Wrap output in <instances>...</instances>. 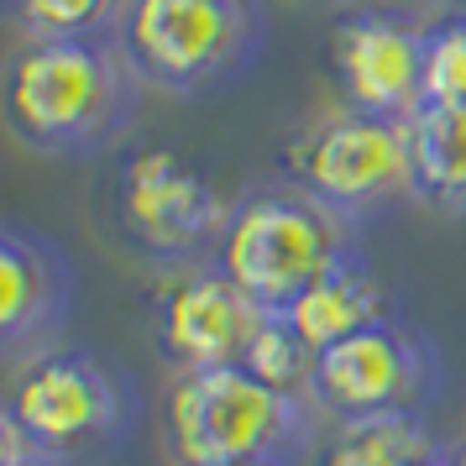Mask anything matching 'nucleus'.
<instances>
[{
  "mask_svg": "<svg viewBox=\"0 0 466 466\" xmlns=\"http://www.w3.org/2000/svg\"><path fill=\"white\" fill-rule=\"evenodd\" d=\"M424 466H445V456H441V461H424Z\"/></svg>",
  "mask_w": 466,
  "mask_h": 466,
  "instance_id": "412c9836",
  "label": "nucleus"
},
{
  "mask_svg": "<svg viewBox=\"0 0 466 466\" xmlns=\"http://www.w3.org/2000/svg\"><path fill=\"white\" fill-rule=\"evenodd\" d=\"M283 315H289V325L304 336V346L319 357L325 346L357 336V330L378 325V319H393V294H388V283L361 262V252H351V257H340L330 273H319Z\"/></svg>",
  "mask_w": 466,
  "mask_h": 466,
  "instance_id": "f8f14e48",
  "label": "nucleus"
},
{
  "mask_svg": "<svg viewBox=\"0 0 466 466\" xmlns=\"http://www.w3.org/2000/svg\"><path fill=\"white\" fill-rule=\"evenodd\" d=\"M441 456L445 451L430 435L424 414H367L330 424L319 466H424Z\"/></svg>",
  "mask_w": 466,
  "mask_h": 466,
  "instance_id": "4468645a",
  "label": "nucleus"
},
{
  "mask_svg": "<svg viewBox=\"0 0 466 466\" xmlns=\"http://www.w3.org/2000/svg\"><path fill=\"white\" fill-rule=\"evenodd\" d=\"M315 403H299L257 382L247 367L178 372L168 388V445L178 466L289 461L315 435Z\"/></svg>",
  "mask_w": 466,
  "mask_h": 466,
  "instance_id": "7ed1b4c3",
  "label": "nucleus"
},
{
  "mask_svg": "<svg viewBox=\"0 0 466 466\" xmlns=\"http://www.w3.org/2000/svg\"><path fill=\"white\" fill-rule=\"evenodd\" d=\"M299 5H336V0H299Z\"/></svg>",
  "mask_w": 466,
  "mask_h": 466,
  "instance_id": "6ab92c4d",
  "label": "nucleus"
},
{
  "mask_svg": "<svg viewBox=\"0 0 466 466\" xmlns=\"http://www.w3.org/2000/svg\"><path fill=\"white\" fill-rule=\"evenodd\" d=\"M351 252H357V226L346 215L325 210L294 184H278V189L236 199V215L215 247V262L268 315H283L319 273H330Z\"/></svg>",
  "mask_w": 466,
  "mask_h": 466,
  "instance_id": "39448f33",
  "label": "nucleus"
},
{
  "mask_svg": "<svg viewBox=\"0 0 466 466\" xmlns=\"http://www.w3.org/2000/svg\"><path fill=\"white\" fill-rule=\"evenodd\" d=\"M142 74L116 37H16L0 79L11 137L47 157H89L131 131Z\"/></svg>",
  "mask_w": 466,
  "mask_h": 466,
  "instance_id": "f257e3e1",
  "label": "nucleus"
},
{
  "mask_svg": "<svg viewBox=\"0 0 466 466\" xmlns=\"http://www.w3.org/2000/svg\"><path fill=\"white\" fill-rule=\"evenodd\" d=\"M131 382L79 346H47L16 361L0 409V466L106 461L131 441Z\"/></svg>",
  "mask_w": 466,
  "mask_h": 466,
  "instance_id": "f03ea898",
  "label": "nucleus"
},
{
  "mask_svg": "<svg viewBox=\"0 0 466 466\" xmlns=\"http://www.w3.org/2000/svg\"><path fill=\"white\" fill-rule=\"evenodd\" d=\"M247 466H289V461H247Z\"/></svg>",
  "mask_w": 466,
  "mask_h": 466,
  "instance_id": "aec40b11",
  "label": "nucleus"
},
{
  "mask_svg": "<svg viewBox=\"0 0 466 466\" xmlns=\"http://www.w3.org/2000/svg\"><path fill=\"white\" fill-rule=\"evenodd\" d=\"M116 43L142 85L163 95H220L262 58L257 0H127Z\"/></svg>",
  "mask_w": 466,
  "mask_h": 466,
  "instance_id": "20e7f679",
  "label": "nucleus"
},
{
  "mask_svg": "<svg viewBox=\"0 0 466 466\" xmlns=\"http://www.w3.org/2000/svg\"><path fill=\"white\" fill-rule=\"evenodd\" d=\"M116 215H121V231L157 268H184V262L215 257L236 215V199L194 157L147 142V147H131L127 163L116 168Z\"/></svg>",
  "mask_w": 466,
  "mask_h": 466,
  "instance_id": "0eeeda50",
  "label": "nucleus"
},
{
  "mask_svg": "<svg viewBox=\"0 0 466 466\" xmlns=\"http://www.w3.org/2000/svg\"><path fill=\"white\" fill-rule=\"evenodd\" d=\"M16 37H116L127 0H0Z\"/></svg>",
  "mask_w": 466,
  "mask_h": 466,
  "instance_id": "2eb2a0df",
  "label": "nucleus"
},
{
  "mask_svg": "<svg viewBox=\"0 0 466 466\" xmlns=\"http://www.w3.org/2000/svg\"><path fill=\"white\" fill-rule=\"evenodd\" d=\"M414 199L441 215H466V106H420L409 116Z\"/></svg>",
  "mask_w": 466,
  "mask_h": 466,
  "instance_id": "ddd939ff",
  "label": "nucleus"
},
{
  "mask_svg": "<svg viewBox=\"0 0 466 466\" xmlns=\"http://www.w3.org/2000/svg\"><path fill=\"white\" fill-rule=\"evenodd\" d=\"M262 319H268V309L247 289H236L215 257L184 262V268H157V278H152V351L173 372L241 367Z\"/></svg>",
  "mask_w": 466,
  "mask_h": 466,
  "instance_id": "1a4fd4ad",
  "label": "nucleus"
},
{
  "mask_svg": "<svg viewBox=\"0 0 466 466\" xmlns=\"http://www.w3.org/2000/svg\"><path fill=\"white\" fill-rule=\"evenodd\" d=\"M325 64L346 110L409 121L424 106V26L393 5L340 11L325 43Z\"/></svg>",
  "mask_w": 466,
  "mask_h": 466,
  "instance_id": "9d476101",
  "label": "nucleus"
},
{
  "mask_svg": "<svg viewBox=\"0 0 466 466\" xmlns=\"http://www.w3.org/2000/svg\"><path fill=\"white\" fill-rule=\"evenodd\" d=\"M289 184L319 199L325 210L346 215L351 226L388 210L399 199H414V147L409 121L367 116V110H336L315 127H304L283 147Z\"/></svg>",
  "mask_w": 466,
  "mask_h": 466,
  "instance_id": "423d86ee",
  "label": "nucleus"
},
{
  "mask_svg": "<svg viewBox=\"0 0 466 466\" xmlns=\"http://www.w3.org/2000/svg\"><path fill=\"white\" fill-rule=\"evenodd\" d=\"M257 382H268L273 393L283 399H299V403H315V351L304 346L289 315H268L262 319V330H257L252 351L241 361Z\"/></svg>",
  "mask_w": 466,
  "mask_h": 466,
  "instance_id": "dca6fc26",
  "label": "nucleus"
},
{
  "mask_svg": "<svg viewBox=\"0 0 466 466\" xmlns=\"http://www.w3.org/2000/svg\"><path fill=\"white\" fill-rule=\"evenodd\" d=\"M445 466H466V441H461V445H451V451H445Z\"/></svg>",
  "mask_w": 466,
  "mask_h": 466,
  "instance_id": "a211bd4d",
  "label": "nucleus"
},
{
  "mask_svg": "<svg viewBox=\"0 0 466 466\" xmlns=\"http://www.w3.org/2000/svg\"><path fill=\"white\" fill-rule=\"evenodd\" d=\"M424 106H466V5L424 22Z\"/></svg>",
  "mask_w": 466,
  "mask_h": 466,
  "instance_id": "f3484780",
  "label": "nucleus"
},
{
  "mask_svg": "<svg viewBox=\"0 0 466 466\" xmlns=\"http://www.w3.org/2000/svg\"><path fill=\"white\" fill-rule=\"evenodd\" d=\"M74 309V268L58 241L26 231L22 220L0 226V351L26 361L47 351Z\"/></svg>",
  "mask_w": 466,
  "mask_h": 466,
  "instance_id": "9b49d317",
  "label": "nucleus"
},
{
  "mask_svg": "<svg viewBox=\"0 0 466 466\" xmlns=\"http://www.w3.org/2000/svg\"><path fill=\"white\" fill-rule=\"evenodd\" d=\"M435 393H441V351L399 315L378 319L315 357V409L330 420L424 414Z\"/></svg>",
  "mask_w": 466,
  "mask_h": 466,
  "instance_id": "6e6552de",
  "label": "nucleus"
}]
</instances>
